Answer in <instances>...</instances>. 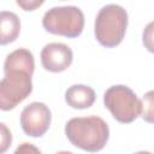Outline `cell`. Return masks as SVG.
I'll return each mask as SVG.
<instances>
[{
  "instance_id": "cell-17",
  "label": "cell",
  "mask_w": 154,
  "mask_h": 154,
  "mask_svg": "<svg viewBox=\"0 0 154 154\" xmlns=\"http://www.w3.org/2000/svg\"><path fill=\"white\" fill-rule=\"evenodd\" d=\"M135 154H152V153H149V152H144V150H142V152H137V153H135Z\"/></svg>"
},
{
  "instance_id": "cell-16",
  "label": "cell",
  "mask_w": 154,
  "mask_h": 154,
  "mask_svg": "<svg viewBox=\"0 0 154 154\" xmlns=\"http://www.w3.org/2000/svg\"><path fill=\"white\" fill-rule=\"evenodd\" d=\"M55 154H72L71 152H67V150H61V152H58Z\"/></svg>"
},
{
  "instance_id": "cell-9",
  "label": "cell",
  "mask_w": 154,
  "mask_h": 154,
  "mask_svg": "<svg viewBox=\"0 0 154 154\" xmlns=\"http://www.w3.org/2000/svg\"><path fill=\"white\" fill-rule=\"evenodd\" d=\"M20 31V20L13 12L1 11L0 13V43L2 46L16 41Z\"/></svg>"
},
{
  "instance_id": "cell-15",
  "label": "cell",
  "mask_w": 154,
  "mask_h": 154,
  "mask_svg": "<svg viewBox=\"0 0 154 154\" xmlns=\"http://www.w3.org/2000/svg\"><path fill=\"white\" fill-rule=\"evenodd\" d=\"M43 1H28V0H17V5L20 6L24 11H32L36 7L41 6Z\"/></svg>"
},
{
  "instance_id": "cell-8",
  "label": "cell",
  "mask_w": 154,
  "mask_h": 154,
  "mask_svg": "<svg viewBox=\"0 0 154 154\" xmlns=\"http://www.w3.org/2000/svg\"><path fill=\"white\" fill-rule=\"evenodd\" d=\"M96 95L91 87L84 84L71 85L65 93L66 103L76 109H84L93 106L95 102Z\"/></svg>"
},
{
  "instance_id": "cell-7",
  "label": "cell",
  "mask_w": 154,
  "mask_h": 154,
  "mask_svg": "<svg viewBox=\"0 0 154 154\" xmlns=\"http://www.w3.org/2000/svg\"><path fill=\"white\" fill-rule=\"evenodd\" d=\"M72 59L73 53L65 43L52 42L46 45L41 51V64L49 72L65 71L72 64Z\"/></svg>"
},
{
  "instance_id": "cell-6",
  "label": "cell",
  "mask_w": 154,
  "mask_h": 154,
  "mask_svg": "<svg viewBox=\"0 0 154 154\" xmlns=\"http://www.w3.org/2000/svg\"><path fill=\"white\" fill-rule=\"evenodd\" d=\"M52 114L43 102H31L25 106L20 113V126L23 131L31 137H41L49 129Z\"/></svg>"
},
{
  "instance_id": "cell-11",
  "label": "cell",
  "mask_w": 154,
  "mask_h": 154,
  "mask_svg": "<svg viewBox=\"0 0 154 154\" xmlns=\"http://www.w3.org/2000/svg\"><path fill=\"white\" fill-rule=\"evenodd\" d=\"M141 117L144 122L154 124V90H149L143 95Z\"/></svg>"
},
{
  "instance_id": "cell-10",
  "label": "cell",
  "mask_w": 154,
  "mask_h": 154,
  "mask_svg": "<svg viewBox=\"0 0 154 154\" xmlns=\"http://www.w3.org/2000/svg\"><path fill=\"white\" fill-rule=\"evenodd\" d=\"M12 69L24 70L32 75L34 69H35V61H34L32 53L25 48H18V49L11 52L5 59L4 71L12 70Z\"/></svg>"
},
{
  "instance_id": "cell-14",
  "label": "cell",
  "mask_w": 154,
  "mask_h": 154,
  "mask_svg": "<svg viewBox=\"0 0 154 154\" xmlns=\"http://www.w3.org/2000/svg\"><path fill=\"white\" fill-rule=\"evenodd\" d=\"M13 154H42V153L34 144L28 143V142H24V143H22V144H19L17 147V149L14 150Z\"/></svg>"
},
{
  "instance_id": "cell-3",
  "label": "cell",
  "mask_w": 154,
  "mask_h": 154,
  "mask_svg": "<svg viewBox=\"0 0 154 154\" xmlns=\"http://www.w3.org/2000/svg\"><path fill=\"white\" fill-rule=\"evenodd\" d=\"M103 103L113 118L123 124L132 123L142 113V100L123 84L109 87L105 91Z\"/></svg>"
},
{
  "instance_id": "cell-5",
  "label": "cell",
  "mask_w": 154,
  "mask_h": 154,
  "mask_svg": "<svg viewBox=\"0 0 154 154\" xmlns=\"http://www.w3.org/2000/svg\"><path fill=\"white\" fill-rule=\"evenodd\" d=\"M4 72L5 76L0 82V108L2 111H10L31 94L32 75L18 69L6 70Z\"/></svg>"
},
{
  "instance_id": "cell-2",
  "label": "cell",
  "mask_w": 154,
  "mask_h": 154,
  "mask_svg": "<svg viewBox=\"0 0 154 154\" xmlns=\"http://www.w3.org/2000/svg\"><path fill=\"white\" fill-rule=\"evenodd\" d=\"M126 28L128 12L120 5L108 4L96 14L94 34L101 46L113 48L123 41Z\"/></svg>"
},
{
  "instance_id": "cell-12",
  "label": "cell",
  "mask_w": 154,
  "mask_h": 154,
  "mask_svg": "<svg viewBox=\"0 0 154 154\" xmlns=\"http://www.w3.org/2000/svg\"><path fill=\"white\" fill-rule=\"evenodd\" d=\"M142 42L144 48L150 52L154 53V20L148 23L146 25V28L143 29L142 32Z\"/></svg>"
},
{
  "instance_id": "cell-4",
  "label": "cell",
  "mask_w": 154,
  "mask_h": 154,
  "mask_svg": "<svg viewBox=\"0 0 154 154\" xmlns=\"http://www.w3.org/2000/svg\"><path fill=\"white\" fill-rule=\"evenodd\" d=\"M43 28L53 34L69 38L77 37L84 28V14L76 6H58L48 10L42 18Z\"/></svg>"
},
{
  "instance_id": "cell-1",
  "label": "cell",
  "mask_w": 154,
  "mask_h": 154,
  "mask_svg": "<svg viewBox=\"0 0 154 154\" xmlns=\"http://www.w3.org/2000/svg\"><path fill=\"white\" fill-rule=\"evenodd\" d=\"M65 135L75 147L89 153H96L106 146L109 129L100 117H77L66 123Z\"/></svg>"
},
{
  "instance_id": "cell-13",
  "label": "cell",
  "mask_w": 154,
  "mask_h": 154,
  "mask_svg": "<svg viewBox=\"0 0 154 154\" xmlns=\"http://www.w3.org/2000/svg\"><path fill=\"white\" fill-rule=\"evenodd\" d=\"M0 125H1V150H0V153L4 154L6 152V149L8 148V146H11L12 137H11V132L7 130L6 125L4 123H1Z\"/></svg>"
}]
</instances>
